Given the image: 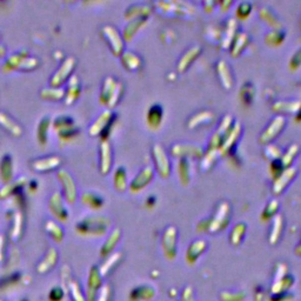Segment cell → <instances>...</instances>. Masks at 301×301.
Wrapping results in <instances>:
<instances>
[{
    "label": "cell",
    "mask_w": 301,
    "mask_h": 301,
    "mask_svg": "<svg viewBox=\"0 0 301 301\" xmlns=\"http://www.w3.org/2000/svg\"><path fill=\"white\" fill-rule=\"evenodd\" d=\"M120 258H121L120 252L111 253V254L107 257L106 260H105L104 264L100 266V268H99V272H100L101 277H106L108 272L112 270V267H113V266L117 264L118 261H119Z\"/></svg>",
    "instance_id": "7bdbcfd3"
},
{
    "label": "cell",
    "mask_w": 301,
    "mask_h": 301,
    "mask_svg": "<svg viewBox=\"0 0 301 301\" xmlns=\"http://www.w3.org/2000/svg\"><path fill=\"white\" fill-rule=\"evenodd\" d=\"M120 59L125 69L129 71H138L142 67V59L132 51H124L120 54Z\"/></svg>",
    "instance_id": "4316f807"
},
{
    "label": "cell",
    "mask_w": 301,
    "mask_h": 301,
    "mask_svg": "<svg viewBox=\"0 0 301 301\" xmlns=\"http://www.w3.org/2000/svg\"><path fill=\"white\" fill-rule=\"evenodd\" d=\"M152 155L153 161H154V166L156 172L159 173L161 178H168L169 173H171V162L167 154L165 153L164 149L156 144L152 149Z\"/></svg>",
    "instance_id": "9c48e42d"
},
{
    "label": "cell",
    "mask_w": 301,
    "mask_h": 301,
    "mask_svg": "<svg viewBox=\"0 0 301 301\" xmlns=\"http://www.w3.org/2000/svg\"><path fill=\"white\" fill-rule=\"evenodd\" d=\"M240 132H241V125L238 123L233 124L228 132H227L225 138H224L222 145H220V147H219L220 155H224V154H226L227 152H229L230 149L234 146L236 140H238Z\"/></svg>",
    "instance_id": "44dd1931"
},
{
    "label": "cell",
    "mask_w": 301,
    "mask_h": 301,
    "mask_svg": "<svg viewBox=\"0 0 301 301\" xmlns=\"http://www.w3.org/2000/svg\"><path fill=\"white\" fill-rule=\"evenodd\" d=\"M251 8L252 6L248 4V2H242L238 6V9H236V14H238L239 18H246L247 15L251 13Z\"/></svg>",
    "instance_id": "6f0895ef"
},
{
    "label": "cell",
    "mask_w": 301,
    "mask_h": 301,
    "mask_svg": "<svg viewBox=\"0 0 301 301\" xmlns=\"http://www.w3.org/2000/svg\"><path fill=\"white\" fill-rule=\"evenodd\" d=\"M45 229L49 233L51 238L53 239V241L60 242L64 239V229L59 224L53 222V220H47L45 224Z\"/></svg>",
    "instance_id": "74e56055"
},
{
    "label": "cell",
    "mask_w": 301,
    "mask_h": 301,
    "mask_svg": "<svg viewBox=\"0 0 301 301\" xmlns=\"http://www.w3.org/2000/svg\"><path fill=\"white\" fill-rule=\"evenodd\" d=\"M253 94H254V91H253L251 84H246L244 87L241 88V92H240V97H241V100L248 104V102L252 101Z\"/></svg>",
    "instance_id": "11a10c76"
},
{
    "label": "cell",
    "mask_w": 301,
    "mask_h": 301,
    "mask_svg": "<svg viewBox=\"0 0 301 301\" xmlns=\"http://www.w3.org/2000/svg\"><path fill=\"white\" fill-rule=\"evenodd\" d=\"M6 56V49L4 45H0V58L5 57Z\"/></svg>",
    "instance_id": "e7e4bbea"
},
{
    "label": "cell",
    "mask_w": 301,
    "mask_h": 301,
    "mask_svg": "<svg viewBox=\"0 0 301 301\" xmlns=\"http://www.w3.org/2000/svg\"><path fill=\"white\" fill-rule=\"evenodd\" d=\"M265 154L268 159L278 160V158L281 155V150L278 146L275 145H268L265 150Z\"/></svg>",
    "instance_id": "9f6ffc18"
},
{
    "label": "cell",
    "mask_w": 301,
    "mask_h": 301,
    "mask_svg": "<svg viewBox=\"0 0 301 301\" xmlns=\"http://www.w3.org/2000/svg\"><path fill=\"white\" fill-rule=\"evenodd\" d=\"M119 239H120V229L115 228L112 230L110 235H108V238L106 239V241L104 242V245H102V247L100 249L102 257H107V255L111 254L113 248L115 247V245H117L118 241H119Z\"/></svg>",
    "instance_id": "836d02e7"
},
{
    "label": "cell",
    "mask_w": 301,
    "mask_h": 301,
    "mask_svg": "<svg viewBox=\"0 0 301 301\" xmlns=\"http://www.w3.org/2000/svg\"><path fill=\"white\" fill-rule=\"evenodd\" d=\"M298 150H299V146H298L297 144H293V145L290 146V149H288L287 152L283 155V158L280 159L281 164H283L285 168L290 167V165H291V162H292L294 155H296L298 153Z\"/></svg>",
    "instance_id": "816d5d0a"
},
{
    "label": "cell",
    "mask_w": 301,
    "mask_h": 301,
    "mask_svg": "<svg viewBox=\"0 0 301 301\" xmlns=\"http://www.w3.org/2000/svg\"><path fill=\"white\" fill-rule=\"evenodd\" d=\"M285 126V118L283 115H277L273 118V120L271 121V124L266 127V130L262 132L260 136V142L261 143H270L281 132V130Z\"/></svg>",
    "instance_id": "2e32d148"
},
{
    "label": "cell",
    "mask_w": 301,
    "mask_h": 301,
    "mask_svg": "<svg viewBox=\"0 0 301 301\" xmlns=\"http://www.w3.org/2000/svg\"><path fill=\"white\" fill-rule=\"evenodd\" d=\"M13 159L9 154H5L0 160V180L4 184H7V182L13 180Z\"/></svg>",
    "instance_id": "d4e9b609"
},
{
    "label": "cell",
    "mask_w": 301,
    "mask_h": 301,
    "mask_svg": "<svg viewBox=\"0 0 301 301\" xmlns=\"http://www.w3.org/2000/svg\"><path fill=\"white\" fill-rule=\"evenodd\" d=\"M113 185L118 192H124L127 188V174L124 167H118L113 175Z\"/></svg>",
    "instance_id": "ab89813d"
},
{
    "label": "cell",
    "mask_w": 301,
    "mask_h": 301,
    "mask_svg": "<svg viewBox=\"0 0 301 301\" xmlns=\"http://www.w3.org/2000/svg\"><path fill=\"white\" fill-rule=\"evenodd\" d=\"M278 208H279V201L278 200H272L266 205L264 212H262V219L267 220L272 217H275V213L278 212Z\"/></svg>",
    "instance_id": "f5cc1de1"
},
{
    "label": "cell",
    "mask_w": 301,
    "mask_h": 301,
    "mask_svg": "<svg viewBox=\"0 0 301 301\" xmlns=\"http://www.w3.org/2000/svg\"><path fill=\"white\" fill-rule=\"evenodd\" d=\"M14 219H13V226L11 228V239L12 240H18L21 235L22 230V213L20 211H17L14 213Z\"/></svg>",
    "instance_id": "c3c4849f"
},
{
    "label": "cell",
    "mask_w": 301,
    "mask_h": 301,
    "mask_svg": "<svg viewBox=\"0 0 301 301\" xmlns=\"http://www.w3.org/2000/svg\"><path fill=\"white\" fill-rule=\"evenodd\" d=\"M63 280L65 281L64 283V286H65V291L70 292L71 294V298L73 301H86V297L84 296V293L81 292V288H80L78 281L73 279L71 277V272H70V268L67 266H64L63 267Z\"/></svg>",
    "instance_id": "4fadbf2b"
},
{
    "label": "cell",
    "mask_w": 301,
    "mask_h": 301,
    "mask_svg": "<svg viewBox=\"0 0 301 301\" xmlns=\"http://www.w3.org/2000/svg\"><path fill=\"white\" fill-rule=\"evenodd\" d=\"M162 120V107L160 105H153L147 113V124L152 129H156Z\"/></svg>",
    "instance_id": "8d00e7d4"
},
{
    "label": "cell",
    "mask_w": 301,
    "mask_h": 301,
    "mask_svg": "<svg viewBox=\"0 0 301 301\" xmlns=\"http://www.w3.org/2000/svg\"><path fill=\"white\" fill-rule=\"evenodd\" d=\"M0 301H2V300H0Z\"/></svg>",
    "instance_id": "003e7915"
},
{
    "label": "cell",
    "mask_w": 301,
    "mask_h": 301,
    "mask_svg": "<svg viewBox=\"0 0 301 301\" xmlns=\"http://www.w3.org/2000/svg\"><path fill=\"white\" fill-rule=\"evenodd\" d=\"M161 247L165 257L168 259H174L177 255V228L169 226L165 229L161 238Z\"/></svg>",
    "instance_id": "7c38bea8"
},
{
    "label": "cell",
    "mask_w": 301,
    "mask_h": 301,
    "mask_svg": "<svg viewBox=\"0 0 301 301\" xmlns=\"http://www.w3.org/2000/svg\"><path fill=\"white\" fill-rule=\"evenodd\" d=\"M49 210L53 214L54 218H57L60 222H66L69 219V212L65 207V199L60 192H53L49 199Z\"/></svg>",
    "instance_id": "8fae6325"
},
{
    "label": "cell",
    "mask_w": 301,
    "mask_h": 301,
    "mask_svg": "<svg viewBox=\"0 0 301 301\" xmlns=\"http://www.w3.org/2000/svg\"><path fill=\"white\" fill-rule=\"evenodd\" d=\"M207 247V242L204 239H198L192 242L190 247L187 248L186 252V260L188 264H194L198 260V258L205 252Z\"/></svg>",
    "instance_id": "484cf974"
},
{
    "label": "cell",
    "mask_w": 301,
    "mask_h": 301,
    "mask_svg": "<svg viewBox=\"0 0 301 301\" xmlns=\"http://www.w3.org/2000/svg\"><path fill=\"white\" fill-rule=\"evenodd\" d=\"M81 203L97 210V208H100L102 206L104 199H102L100 195L94 193V192H85V193L81 194Z\"/></svg>",
    "instance_id": "f35d334b"
},
{
    "label": "cell",
    "mask_w": 301,
    "mask_h": 301,
    "mask_svg": "<svg viewBox=\"0 0 301 301\" xmlns=\"http://www.w3.org/2000/svg\"><path fill=\"white\" fill-rule=\"evenodd\" d=\"M62 164V158L59 155H49L36 159L32 162V168L37 172H49L57 169Z\"/></svg>",
    "instance_id": "ac0fdd59"
},
{
    "label": "cell",
    "mask_w": 301,
    "mask_h": 301,
    "mask_svg": "<svg viewBox=\"0 0 301 301\" xmlns=\"http://www.w3.org/2000/svg\"><path fill=\"white\" fill-rule=\"evenodd\" d=\"M218 155H220L219 150H208V152L203 158V161H201V168H204L205 171H208V169L212 167L214 162H216Z\"/></svg>",
    "instance_id": "f907efd6"
},
{
    "label": "cell",
    "mask_w": 301,
    "mask_h": 301,
    "mask_svg": "<svg viewBox=\"0 0 301 301\" xmlns=\"http://www.w3.org/2000/svg\"><path fill=\"white\" fill-rule=\"evenodd\" d=\"M178 172H179V177H180V180L184 185L188 184L191 178V171H190V162L186 158H181L180 161H179V166H178Z\"/></svg>",
    "instance_id": "7dc6e473"
},
{
    "label": "cell",
    "mask_w": 301,
    "mask_h": 301,
    "mask_svg": "<svg viewBox=\"0 0 301 301\" xmlns=\"http://www.w3.org/2000/svg\"><path fill=\"white\" fill-rule=\"evenodd\" d=\"M110 220L102 216H87L76 224L75 229L79 234L87 236H101L106 233Z\"/></svg>",
    "instance_id": "6da1fadb"
},
{
    "label": "cell",
    "mask_w": 301,
    "mask_h": 301,
    "mask_svg": "<svg viewBox=\"0 0 301 301\" xmlns=\"http://www.w3.org/2000/svg\"><path fill=\"white\" fill-rule=\"evenodd\" d=\"M80 82H79V78L76 75H71L70 79L67 80V88L65 89V97H64V100H65V105L70 106L75 102L76 99L79 98L80 95Z\"/></svg>",
    "instance_id": "cb8c5ba5"
},
{
    "label": "cell",
    "mask_w": 301,
    "mask_h": 301,
    "mask_svg": "<svg viewBox=\"0 0 301 301\" xmlns=\"http://www.w3.org/2000/svg\"><path fill=\"white\" fill-rule=\"evenodd\" d=\"M147 22V18H137L131 20L129 24L126 25L123 31V38L124 40H132V38L136 36V33L139 31V28H142L144 25Z\"/></svg>",
    "instance_id": "f1b7e54d"
},
{
    "label": "cell",
    "mask_w": 301,
    "mask_h": 301,
    "mask_svg": "<svg viewBox=\"0 0 301 301\" xmlns=\"http://www.w3.org/2000/svg\"><path fill=\"white\" fill-rule=\"evenodd\" d=\"M4 252H5V238L4 235L0 234V264H1L2 259H4Z\"/></svg>",
    "instance_id": "6125c7cd"
},
{
    "label": "cell",
    "mask_w": 301,
    "mask_h": 301,
    "mask_svg": "<svg viewBox=\"0 0 301 301\" xmlns=\"http://www.w3.org/2000/svg\"><path fill=\"white\" fill-rule=\"evenodd\" d=\"M28 184L27 179L25 177H19L14 180L4 184V186L0 188V199H7L11 198L12 195L18 194L21 188L26 187Z\"/></svg>",
    "instance_id": "d6986e66"
},
{
    "label": "cell",
    "mask_w": 301,
    "mask_h": 301,
    "mask_svg": "<svg viewBox=\"0 0 301 301\" xmlns=\"http://www.w3.org/2000/svg\"><path fill=\"white\" fill-rule=\"evenodd\" d=\"M171 153L173 156H178V158H185V156L200 158L204 154V150L199 145H194V144H177L172 146Z\"/></svg>",
    "instance_id": "9a60e30c"
},
{
    "label": "cell",
    "mask_w": 301,
    "mask_h": 301,
    "mask_svg": "<svg viewBox=\"0 0 301 301\" xmlns=\"http://www.w3.org/2000/svg\"><path fill=\"white\" fill-rule=\"evenodd\" d=\"M113 118L114 115L112 113L110 108L102 111L97 117V119H95L93 123H92L91 126H89L88 129L89 136L97 137L100 136V134H104V132H106L107 129H110L112 123H113Z\"/></svg>",
    "instance_id": "30bf717a"
},
{
    "label": "cell",
    "mask_w": 301,
    "mask_h": 301,
    "mask_svg": "<svg viewBox=\"0 0 301 301\" xmlns=\"http://www.w3.org/2000/svg\"><path fill=\"white\" fill-rule=\"evenodd\" d=\"M150 13V8L145 4H134L125 12V18L133 20L137 18H147Z\"/></svg>",
    "instance_id": "f546056e"
},
{
    "label": "cell",
    "mask_w": 301,
    "mask_h": 301,
    "mask_svg": "<svg viewBox=\"0 0 301 301\" xmlns=\"http://www.w3.org/2000/svg\"><path fill=\"white\" fill-rule=\"evenodd\" d=\"M76 64V60L75 57H67L63 60V63L60 64V66L58 67V70L53 73V75L50 79V86L52 87H62V85L66 80L70 79L71 73L75 70Z\"/></svg>",
    "instance_id": "277c9868"
},
{
    "label": "cell",
    "mask_w": 301,
    "mask_h": 301,
    "mask_svg": "<svg viewBox=\"0 0 301 301\" xmlns=\"http://www.w3.org/2000/svg\"><path fill=\"white\" fill-rule=\"evenodd\" d=\"M247 43H248L247 34L244 33V32L236 33L234 39H233L232 50H230V53H232V56L236 57L238 54L241 53L242 50H244L246 47V45H247Z\"/></svg>",
    "instance_id": "60d3db41"
},
{
    "label": "cell",
    "mask_w": 301,
    "mask_h": 301,
    "mask_svg": "<svg viewBox=\"0 0 301 301\" xmlns=\"http://www.w3.org/2000/svg\"><path fill=\"white\" fill-rule=\"evenodd\" d=\"M281 232H283V218L281 216H275L273 220V226H272L271 234H270V242L272 245L277 244L278 240H279Z\"/></svg>",
    "instance_id": "ee69618b"
},
{
    "label": "cell",
    "mask_w": 301,
    "mask_h": 301,
    "mask_svg": "<svg viewBox=\"0 0 301 301\" xmlns=\"http://www.w3.org/2000/svg\"><path fill=\"white\" fill-rule=\"evenodd\" d=\"M211 120H213V113H211V112L208 111L199 112V113L193 115L190 121H188V127H190V129H194L198 125L203 124V121L204 123H208V121Z\"/></svg>",
    "instance_id": "bcb514c9"
},
{
    "label": "cell",
    "mask_w": 301,
    "mask_h": 301,
    "mask_svg": "<svg viewBox=\"0 0 301 301\" xmlns=\"http://www.w3.org/2000/svg\"><path fill=\"white\" fill-rule=\"evenodd\" d=\"M99 169L101 174H107L112 167V147L108 140H101L100 147H99Z\"/></svg>",
    "instance_id": "e0dca14e"
},
{
    "label": "cell",
    "mask_w": 301,
    "mask_h": 301,
    "mask_svg": "<svg viewBox=\"0 0 301 301\" xmlns=\"http://www.w3.org/2000/svg\"><path fill=\"white\" fill-rule=\"evenodd\" d=\"M39 66V59L34 57H30L26 51H19V52L12 53L6 58L2 70L4 71H13V70H20V71H32Z\"/></svg>",
    "instance_id": "7a4b0ae2"
},
{
    "label": "cell",
    "mask_w": 301,
    "mask_h": 301,
    "mask_svg": "<svg viewBox=\"0 0 301 301\" xmlns=\"http://www.w3.org/2000/svg\"><path fill=\"white\" fill-rule=\"evenodd\" d=\"M229 220V205L225 203H222L218 207L216 216L212 220H210L207 224V229L208 232L211 233H217L219 230H222L223 228H225L227 224H228Z\"/></svg>",
    "instance_id": "ba28073f"
},
{
    "label": "cell",
    "mask_w": 301,
    "mask_h": 301,
    "mask_svg": "<svg viewBox=\"0 0 301 301\" xmlns=\"http://www.w3.org/2000/svg\"><path fill=\"white\" fill-rule=\"evenodd\" d=\"M200 51L201 50L199 46H193V47H191L190 50H187L186 53H185L184 56L180 58V60H179V63H178L179 71L184 72L185 70H187V67L191 65L192 62H193L195 58L199 56Z\"/></svg>",
    "instance_id": "e575fe53"
},
{
    "label": "cell",
    "mask_w": 301,
    "mask_h": 301,
    "mask_svg": "<svg viewBox=\"0 0 301 301\" xmlns=\"http://www.w3.org/2000/svg\"><path fill=\"white\" fill-rule=\"evenodd\" d=\"M111 296V287L108 285H104L101 286L100 290H99V296L97 301H108Z\"/></svg>",
    "instance_id": "680465c9"
},
{
    "label": "cell",
    "mask_w": 301,
    "mask_h": 301,
    "mask_svg": "<svg viewBox=\"0 0 301 301\" xmlns=\"http://www.w3.org/2000/svg\"><path fill=\"white\" fill-rule=\"evenodd\" d=\"M57 261H58V251L54 247H51L49 251H47L46 255H45L43 260L40 261V264L38 265L37 271L39 272L40 274H45L46 272L52 270L54 266H56Z\"/></svg>",
    "instance_id": "83f0119b"
},
{
    "label": "cell",
    "mask_w": 301,
    "mask_h": 301,
    "mask_svg": "<svg viewBox=\"0 0 301 301\" xmlns=\"http://www.w3.org/2000/svg\"><path fill=\"white\" fill-rule=\"evenodd\" d=\"M58 180L63 187V197L69 204H73L76 200V184L71 173L66 169H58L57 172Z\"/></svg>",
    "instance_id": "5b68a950"
},
{
    "label": "cell",
    "mask_w": 301,
    "mask_h": 301,
    "mask_svg": "<svg viewBox=\"0 0 301 301\" xmlns=\"http://www.w3.org/2000/svg\"><path fill=\"white\" fill-rule=\"evenodd\" d=\"M101 34L107 41L108 46L114 56H120L124 52V39L123 36H120L117 28L111 26V25H105L101 28Z\"/></svg>",
    "instance_id": "52a82bcc"
},
{
    "label": "cell",
    "mask_w": 301,
    "mask_h": 301,
    "mask_svg": "<svg viewBox=\"0 0 301 301\" xmlns=\"http://www.w3.org/2000/svg\"><path fill=\"white\" fill-rule=\"evenodd\" d=\"M301 106L300 101H279L275 102L273 110L284 112V113H294V112H299Z\"/></svg>",
    "instance_id": "b9f144b4"
},
{
    "label": "cell",
    "mask_w": 301,
    "mask_h": 301,
    "mask_svg": "<svg viewBox=\"0 0 301 301\" xmlns=\"http://www.w3.org/2000/svg\"><path fill=\"white\" fill-rule=\"evenodd\" d=\"M181 300L182 301H195L194 293H193V288L190 287V286L185 288V290L182 291Z\"/></svg>",
    "instance_id": "91938a15"
},
{
    "label": "cell",
    "mask_w": 301,
    "mask_h": 301,
    "mask_svg": "<svg viewBox=\"0 0 301 301\" xmlns=\"http://www.w3.org/2000/svg\"><path fill=\"white\" fill-rule=\"evenodd\" d=\"M297 174V168L294 167H286L283 169V172L275 178L273 184V192L274 194H280L288 184L293 180L294 175Z\"/></svg>",
    "instance_id": "7402d4cb"
},
{
    "label": "cell",
    "mask_w": 301,
    "mask_h": 301,
    "mask_svg": "<svg viewBox=\"0 0 301 301\" xmlns=\"http://www.w3.org/2000/svg\"><path fill=\"white\" fill-rule=\"evenodd\" d=\"M0 125L15 137H20L22 134V129L20 125L12 119L9 115L4 113V112H0Z\"/></svg>",
    "instance_id": "4dcf8cb0"
},
{
    "label": "cell",
    "mask_w": 301,
    "mask_h": 301,
    "mask_svg": "<svg viewBox=\"0 0 301 301\" xmlns=\"http://www.w3.org/2000/svg\"><path fill=\"white\" fill-rule=\"evenodd\" d=\"M52 126L62 140L71 139V138L75 137L76 132H78L75 121L70 117H66V115H59V117H57L56 119L52 121Z\"/></svg>",
    "instance_id": "8992f818"
},
{
    "label": "cell",
    "mask_w": 301,
    "mask_h": 301,
    "mask_svg": "<svg viewBox=\"0 0 301 301\" xmlns=\"http://www.w3.org/2000/svg\"><path fill=\"white\" fill-rule=\"evenodd\" d=\"M153 178V169L150 166H146L134 177V179L131 181L130 190L132 192H139L142 191L144 187L150 184Z\"/></svg>",
    "instance_id": "ffe728a7"
},
{
    "label": "cell",
    "mask_w": 301,
    "mask_h": 301,
    "mask_svg": "<svg viewBox=\"0 0 301 301\" xmlns=\"http://www.w3.org/2000/svg\"><path fill=\"white\" fill-rule=\"evenodd\" d=\"M290 65L292 69H298L301 65V49L298 51V52L294 54L292 59H291Z\"/></svg>",
    "instance_id": "94428289"
},
{
    "label": "cell",
    "mask_w": 301,
    "mask_h": 301,
    "mask_svg": "<svg viewBox=\"0 0 301 301\" xmlns=\"http://www.w3.org/2000/svg\"><path fill=\"white\" fill-rule=\"evenodd\" d=\"M235 28H236V21L234 19H230V20L227 21L226 25V33L225 37L223 39V46L227 49V46L230 44V41L234 39L235 37Z\"/></svg>",
    "instance_id": "681fc988"
},
{
    "label": "cell",
    "mask_w": 301,
    "mask_h": 301,
    "mask_svg": "<svg viewBox=\"0 0 301 301\" xmlns=\"http://www.w3.org/2000/svg\"><path fill=\"white\" fill-rule=\"evenodd\" d=\"M246 232V225L244 223H238L232 228V232L229 234V241L234 246H238L241 242Z\"/></svg>",
    "instance_id": "f6af8a7d"
},
{
    "label": "cell",
    "mask_w": 301,
    "mask_h": 301,
    "mask_svg": "<svg viewBox=\"0 0 301 301\" xmlns=\"http://www.w3.org/2000/svg\"><path fill=\"white\" fill-rule=\"evenodd\" d=\"M283 39H284V33L279 30L271 31L270 33L266 36V43L271 44V45L280 44V41Z\"/></svg>",
    "instance_id": "db71d44e"
},
{
    "label": "cell",
    "mask_w": 301,
    "mask_h": 301,
    "mask_svg": "<svg viewBox=\"0 0 301 301\" xmlns=\"http://www.w3.org/2000/svg\"><path fill=\"white\" fill-rule=\"evenodd\" d=\"M296 252H298V253H299V254H301V245L299 246V248L296 249Z\"/></svg>",
    "instance_id": "03108f58"
},
{
    "label": "cell",
    "mask_w": 301,
    "mask_h": 301,
    "mask_svg": "<svg viewBox=\"0 0 301 301\" xmlns=\"http://www.w3.org/2000/svg\"><path fill=\"white\" fill-rule=\"evenodd\" d=\"M101 274L98 267H92L87 277V290H86V299L93 301L99 290L101 288Z\"/></svg>",
    "instance_id": "5bb4252c"
},
{
    "label": "cell",
    "mask_w": 301,
    "mask_h": 301,
    "mask_svg": "<svg viewBox=\"0 0 301 301\" xmlns=\"http://www.w3.org/2000/svg\"><path fill=\"white\" fill-rule=\"evenodd\" d=\"M239 297V294H233L232 296V299L234 300V301H238V299H235V298H238ZM222 298H223V300L224 301H227V300H229L230 299V297H229V294H228V292H225L222 296Z\"/></svg>",
    "instance_id": "be15d7a7"
},
{
    "label": "cell",
    "mask_w": 301,
    "mask_h": 301,
    "mask_svg": "<svg viewBox=\"0 0 301 301\" xmlns=\"http://www.w3.org/2000/svg\"><path fill=\"white\" fill-rule=\"evenodd\" d=\"M52 125L50 117H44L39 121L37 126V140L40 145H46L47 140H49V130L50 126Z\"/></svg>",
    "instance_id": "d6a6232c"
},
{
    "label": "cell",
    "mask_w": 301,
    "mask_h": 301,
    "mask_svg": "<svg viewBox=\"0 0 301 301\" xmlns=\"http://www.w3.org/2000/svg\"><path fill=\"white\" fill-rule=\"evenodd\" d=\"M217 72L219 75L220 81H222L223 86L225 88H230L233 86V79H232V72H230L229 67L227 64L222 60L218 63L217 65Z\"/></svg>",
    "instance_id": "1f68e13d"
},
{
    "label": "cell",
    "mask_w": 301,
    "mask_h": 301,
    "mask_svg": "<svg viewBox=\"0 0 301 301\" xmlns=\"http://www.w3.org/2000/svg\"><path fill=\"white\" fill-rule=\"evenodd\" d=\"M64 97H65V89L63 87H52V86H49V87H44L40 91V98L45 99V100L57 101L63 99Z\"/></svg>",
    "instance_id": "d590c367"
},
{
    "label": "cell",
    "mask_w": 301,
    "mask_h": 301,
    "mask_svg": "<svg viewBox=\"0 0 301 301\" xmlns=\"http://www.w3.org/2000/svg\"><path fill=\"white\" fill-rule=\"evenodd\" d=\"M124 92V86L121 82L117 81L113 76H107L104 80L101 86L100 95H99V100L101 104L106 105L108 108L114 107L120 100L121 95Z\"/></svg>",
    "instance_id": "3957f363"
},
{
    "label": "cell",
    "mask_w": 301,
    "mask_h": 301,
    "mask_svg": "<svg viewBox=\"0 0 301 301\" xmlns=\"http://www.w3.org/2000/svg\"><path fill=\"white\" fill-rule=\"evenodd\" d=\"M286 280H288L287 275V267L284 264H279L277 267V273H275V278L272 285V293L279 294L287 290L291 285L286 284Z\"/></svg>",
    "instance_id": "603a6c76"
}]
</instances>
